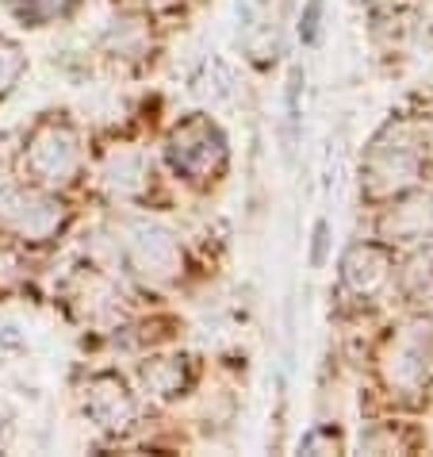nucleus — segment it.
<instances>
[{"label":"nucleus","mask_w":433,"mask_h":457,"mask_svg":"<svg viewBox=\"0 0 433 457\" xmlns=\"http://www.w3.org/2000/svg\"><path fill=\"white\" fill-rule=\"evenodd\" d=\"M23 166L43 188L69 185L73 173L81 170V138L66 120H43L28 135L23 146Z\"/></svg>","instance_id":"f257e3e1"},{"label":"nucleus","mask_w":433,"mask_h":457,"mask_svg":"<svg viewBox=\"0 0 433 457\" xmlns=\"http://www.w3.org/2000/svg\"><path fill=\"white\" fill-rule=\"evenodd\" d=\"M165 158L184 181H211L226 166V138L208 116H192L181 127H173L169 143H165Z\"/></svg>","instance_id":"f03ea898"},{"label":"nucleus","mask_w":433,"mask_h":457,"mask_svg":"<svg viewBox=\"0 0 433 457\" xmlns=\"http://www.w3.org/2000/svg\"><path fill=\"white\" fill-rule=\"evenodd\" d=\"M123 258L127 265L154 285L176 281L184 270V250L169 227L150 223V220H131L123 227Z\"/></svg>","instance_id":"7ed1b4c3"},{"label":"nucleus","mask_w":433,"mask_h":457,"mask_svg":"<svg viewBox=\"0 0 433 457\" xmlns=\"http://www.w3.org/2000/svg\"><path fill=\"white\" fill-rule=\"evenodd\" d=\"M66 227V208L43 188H0V231L23 243H46Z\"/></svg>","instance_id":"20e7f679"},{"label":"nucleus","mask_w":433,"mask_h":457,"mask_svg":"<svg viewBox=\"0 0 433 457\" xmlns=\"http://www.w3.org/2000/svg\"><path fill=\"white\" fill-rule=\"evenodd\" d=\"M422 177V154L414 146H372L364 170H361V193L372 200V204H384V200H399L406 188L418 185Z\"/></svg>","instance_id":"39448f33"},{"label":"nucleus","mask_w":433,"mask_h":457,"mask_svg":"<svg viewBox=\"0 0 433 457\" xmlns=\"http://www.w3.org/2000/svg\"><path fill=\"white\" fill-rule=\"evenodd\" d=\"M433 365V320H418L399 335V342H391L388 358H384V380L388 388L414 396L426 388Z\"/></svg>","instance_id":"423d86ee"},{"label":"nucleus","mask_w":433,"mask_h":457,"mask_svg":"<svg viewBox=\"0 0 433 457\" xmlns=\"http://www.w3.org/2000/svg\"><path fill=\"white\" fill-rule=\"evenodd\" d=\"M85 415L93 419L100 430L119 435V430L135 423L138 403L131 396V388H127L116 373H96V377H88V385H85Z\"/></svg>","instance_id":"0eeeda50"},{"label":"nucleus","mask_w":433,"mask_h":457,"mask_svg":"<svg viewBox=\"0 0 433 457\" xmlns=\"http://www.w3.org/2000/svg\"><path fill=\"white\" fill-rule=\"evenodd\" d=\"M391 281V253L376 243L353 246L346 258H341V285H346L353 296H376L380 288Z\"/></svg>","instance_id":"6e6552de"},{"label":"nucleus","mask_w":433,"mask_h":457,"mask_svg":"<svg viewBox=\"0 0 433 457\" xmlns=\"http://www.w3.org/2000/svg\"><path fill=\"white\" fill-rule=\"evenodd\" d=\"M138 380H143L146 396L154 400H176L184 396V388L192 385V361L184 353H169V358H150L138 370Z\"/></svg>","instance_id":"1a4fd4ad"},{"label":"nucleus","mask_w":433,"mask_h":457,"mask_svg":"<svg viewBox=\"0 0 433 457\" xmlns=\"http://www.w3.org/2000/svg\"><path fill=\"white\" fill-rule=\"evenodd\" d=\"M104 185H108V193H116L123 200L143 196L146 185H150L146 158L138 154V150H116V154H108V162H104Z\"/></svg>","instance_id":"9d476101"},{"label":"nucleus","mask_w":433,"mask_h":457,"mask_svg":"<svg viewBox=\"0 0 433 457\" xmlns=\"http://www.w3.org/2000/svg\"><path fill=\"white\" fill-rule=\"evenodd\" d=\"M384 231L391 238H403V243L426 238L433 231V200H411V204L391 208V215L384 220Z\"/></svg>","instance_id":"9b49d317"},{"label":"nucleus","mask_w":433,"mask_h":457,"mask_svg":"<svg viewBox=\"0 0 433 457\" xmlns=\"http://www.w3.org/2000/svg\"><path fill=\"white\" fill-rule=\"evenodd\" d=\"M399 288H403L406 300L418 303V308H433V246L418 250L414 258L403 265Z\"/></svg>","instance_id":"f8f14e48"},{"label":"nucleus","mask_w":433,"mask_h":457,"mask_svg":"<svg viewBox=\"0 0 433 457\" xmlns=\"http://www.w3.org/2000/svg\"><path fill=\"white\" fill-rule=\"evenodd\" d=\"M12 12L23 28H46L73 12V0H12Z\"/></svg>","instance_id":"ddd939ff"},{"label":"nucleus","mask_w":433,"mask_h":457,"mask_svg":"<svg viewBox=\"0 0 433 457\" xmlns=\"http://www.w3.org/2000/svg\"><path fill=\"white\" fill-rule=\"evenodd\" d=\"M23 70H28V54H23V50H20L16 43L0 39V96L12 93V88L20 85Z\"/></svg>","instance_id":"4468645a"},{"label":"nucleus","mask_w":433,"mask_h":457,"mask_svg":"<svg viewBox=\"0 0 433 457\" xmlns=\"http://www.w3.org/2000/svg\"><path fill=\"white\" fill-rule=\"evenodd\" d=\"M265 8H269V0H238V28L246 39L265 28Z\"/></svg>","instance_id":"2eb2a0df"},{"label":"nucleus","mask_w":433,"mask_h":457,"mask_svg":"<svg viewBox=\"0 0 433 457\" xmlns=\"http://www.w3.org/2000/svg\"><path fill=\"white\" fill-rule=\"evenodd\" d=\"M341 450V438L334 427H315L311 435H303L299 442V453H338Z\"/></svg>","instance_id":"dca6fc26"},{"label":"nucleus","mask_w":433,"mask_h":457,"mask_svg":"<svg viewBox=\"0 0 433 457\" xmlns=\"http://www.w3.org/2000/svg\"><path fill=\"white\" fill-rule=\"evenodd\" d=\"M23 285V262L16 250L0 246V292H12Z\"/></svg>","instance_id":"f3484780"},{"label":"nucleus","mask_w":433,"mask_h":457,"mask_svg":"<svg viewBox=\"0 0 433 457\" xmlns=\"http://www.w3.org/2000/svg\"><path fill=\"white\" fill-rule=\"evenodd\" d=\"M323 8L326 0H307L299 12V39L303 43H315L318 39V28H323Z\"/></svg>","instance_id":"a211bd4d"},{"label":"nucleus","mask_w":433,"mask_h":457,"mask_svg":"<svg viewBox=\"0 0 433 457\" xmlns=\"http://www.w3.org/2000/svg\"><path fill=\"white\" fill-rule=\"evenodd\" d=\"M326 246H330V223L318 220L315 235H311V265H315V270H323V265H326Z\"/></svg>","instance_id":"6ab92c4d"},{"label":"nucleus","mask_w":433,"mask_h":457,"mask_svg":"<svg viewBox=\"0 0 433 457\" xmlns=\"http://www.w3.org/2000/svg\"><path fill=\"white\" fill-rule=\"evenodd\" d=\"M8 173H12V154H8V138H0V188L8 185Z\"/></svg>","instance_id":"aec40b11"}]
</instances>
